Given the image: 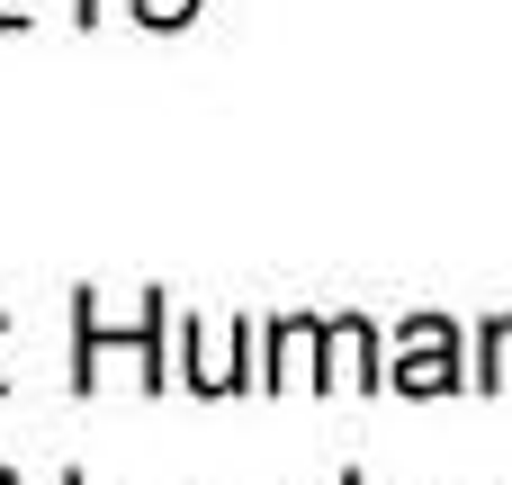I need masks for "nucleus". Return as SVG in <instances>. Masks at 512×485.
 <instances>
[{"label":"nucleus","instance_id":"1","mask_svg":"<svg viewBox=\"0 0 512 485\" xmlns=\"http://www.w3.org/2000/svg\"><path fill=\"white\" fill-rule=\"evenodd\" d=\"M450 351H459V342H450V324H441V315H423V324L405 333V360H396V387H414V396H441V387L459 378V369H450Z\"/></svg>","mask_w":512,"mask_h":485},{"label":"nucleus","instance_id":"2","mask_svg":"<svg viewBox=\"0 0 512 485\" xmlns=\"http://www.w3.org/2000/svg\"><path fill=\"white\" fill-rule=\"evenodd\" d=\"M333 360H342L351 387H369V378H378V369H369V324H333Z\"/></svg>","mask_w":512,"mask_h":485},{"label":"nucleus","instance_id":"3","mask_svg":"<svg viewBox=\"0 0 512 485\" xmlns=\"http://www.w3.org/2000/svg\"><path fill=\"white\" fill-rule=\"evenodd\" d=\"M486 387H512V315L486 333Z\"/></svg>","mask_w":512,"mask_h":485},{"label":"nucleus","instance_id":"4","mask_svg":"<svg viewBox=\"0 0 512 485\" xmlns=\"http://www.w3.org/2000/svg\"><path fill=\"white\" fill-rule=\"evenodd\" d=\"M306 342H315V324H288V333H279V378L306 369Z\"/></svg>","mask_w":512,"mask_h":485},{"label":"nucleus","instance_id":"5","mask_svg":"<svg viewBox=\"0 0 512 485\" xmlns=\"http://www.w3.org/2000/svg\"><path fill=\"white\" fill-rule=\"evenodd\" d=\"M135 9H144V18H153V27H180V18H189V9H198V0H135Z\"/></svg>","mask_w":512,"mask_h":485},{"label":"nucleus","instance_id":"6","mask_svg":"<svg viewBox=\"0 0 512 485\" xmlns=\"http://www.w3.org/2000/svg\"><path fill=\"white\" fill-rule=\"evenodd\" d=\"M0 485H9V477H0Z\"/></svg>","mask_w":512,"mask_h":485}]
</instances>
